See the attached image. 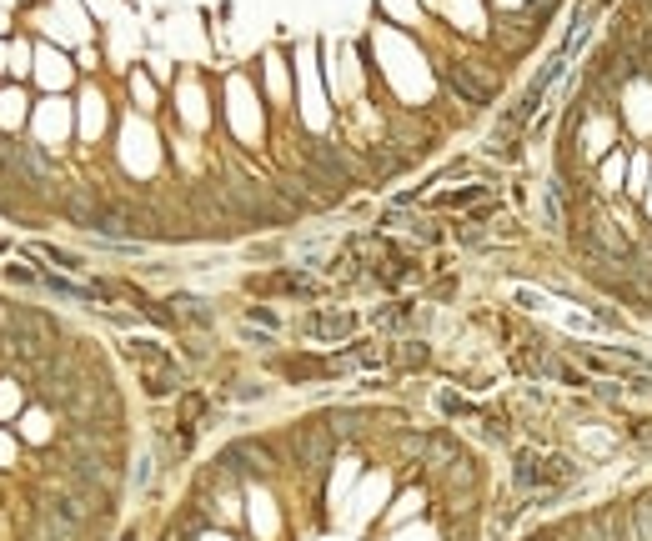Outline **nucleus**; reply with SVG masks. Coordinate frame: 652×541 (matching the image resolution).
<instances>
[{"mask_svg": "<svg viewBox=\"0 0 652 541\" xmlns=\"http://www.w3.org/2000/svg\"><path fill=\"white\" fill-rule=\"evenodd\" d=\"M251 291H261V296H311V281L301 271H281V276H256Z\"/></svg>", "mask_w": 652, "mask_h": 541, "instance_id": "obj_8", "label": "nucleus"}, {"mask_svg": "<svg viewBox=\"0 0 652 541\" xmlns=\"http://www.w3.org/2000/svg\"><path fill=\"white\" fill-rule=\"evenodd\" d=\"M332 451H337V436L326 426H301L296 431V461L311 466V471H326L332 466Z\"/></svg>", "mask_w": 652, "mask_h": 541, "instance_id": "obj_6", "label": "nucleus"}, {"mask_svg": "<svg viewBox=\"0 0 652 541\" xmlns=\"http://www.w3.org/2000/svg\"><path fill=\"white\" fill-rule=\"evenodd\" d=\"M437 76H442V86H447L457 101H467V106H492V81H482L472 66H437Z\"/></svg>", "mask_w": 652, "mask_h": 541, "instance_id": "obj_3", "label": "nucleus"}, {"mask_svg": "<svg viewBox=\"0 0 652 541\" xmlns=\"http://www.w3.org/2000/svg\"><path fill=\"white\" fill-rule=\"evenodd\" d=\"M517 486L522 491H562V486H572L577 481V466H572V456H562V451H522L517 456Z\"/></svg>", "mask_w": 652, "mask_h": 541, "instance_id": "obj_1", "label": "nucleus"}, {"mask_svg": "<svg viewBox=\"0 0 652 541\" xmlns=\"http://www.w3.org/2000/svg\"><path fill=\"white\" fill-rule=\"evenodd\" d=\"M306 161L321 171V181H326V186H352V181H357L352 156H342L337 146H326V141H311V146H306Z\"/></svg>", "mask_w": 652, "mask_h": 541, "instance_id": "obj_5", "label": "nucleus"}, {"mask_svg": "<svg viewBox=\"0 0 652 541\" xmlns=\"http://www.w3.org/2000/svg\"><path fill=\"white\" fill-rule=\"evenodd\" d=\"M597 531H602V541H637L632 506H607V511L597 516Z\"/></svg>", "mask_w": 652, "mask_h": 541, "instance_id": "obj_9", "label": "nucleus"}, {"mask_svg": "<svg viewBox=\"0 0 652 541\" xmlns=\"http://www.w3.org/2000/svg\"><path fill=\"white\" fill-rule=\"evenodd\" d=\"M36 256H41V261H56V266H66V271H81V256H71V251H56V246H36Z\"/></svg>", "mask_w": 652, "mask_h": 541, "instance_id": "obj_16", "label": "nucleus"}, {"mask_svg": "<svg viewBox=\"0 0 652 541\" xmlns=\"http://www.w3.org/2000/svg\"><path fill=\"white\" fill-rule=\"evenodd\" d=\"M367 161H372V171H377V176H397V171L407 166V161H402L397 151H382V146H377V151H372Z\"/></svg>", "mask_w": 652, "mask_h": 541, "instance_id": "obj_13", "label": "nucleus"}, {"mask_svg": "<svg viewBox=\"0 0 652 541\" xmlns=\"http://www.w3.org/2000/svg\"><path fill=\"white\" fill-rule=\"evenodd\" d=\"M0 171L16 176V186H46L51 181V161L41 146L26 141H0Z\"/></svg>", "mask_w": 652, "mask_h": 541, "instance_id": "obj_2", "label": "nucleus"}, {"mask_svg": "<svg viewBox=\"0 0 652 541\" xmlns=\"http://www.w3.org/2000/svg\"><path fill=\"white\" fill-rule=\"evenodd\" d=\"M216 466H221L226 476H266V471H271V451H266L261 441H236V446L221 451Z\"/></svg>", "mask_w": 652, "mask_h": 541, "instance_id": "obj_4", "label": "nucleus"}, {"mask_svg": "<svg viewBox=\"0 0 652 541\" xmlns=\"http://www.w3.org/2000/svg\"><path fill=\"white\" fill-rule=\"evenodd\" d=\"M397 361H402V366H427V346H422V341H402Z\"/></svg>", "mask_w": 652, "mask_h": 541, "instance_id": "obj_17", "label": "nucleus"}, {"mask_svg": "<svg viewBox=\"0 0 652 541\" xmlns=\"http://www.w3.org/2000/svg\"><path fill=\"white\" fill-rule=\"evenodd\" d=\"M176 386H181V371H176V366L146 371V391H151V396H166V391H176Z\"/></svg>", "mask_w": 652, "mask_h": 541, "instance_id": "obj_12", "label": "nucleus"}, {"mask_svg": "<svg viewBox=\"0 0 652 541\" xmlns=\"http://www.w3.org/2000/svg\"><path fill=\"white\" fill-rule=\"evenodd\" d=\"M632 521H637V541H652V496H637Z\"/></svg>", "mask_w": 652, "mask_h": 541, "instance_id": "obj_14", "label": "nucleus"}, {"mask_svg": "<svg viewBox=\"0 0 652 541\" xmlns=\"http://www.w3.org/2000/svg\"><path fill=\"white\" fill-rule=\"evenodd\" d=\"M532 541H552V536H532Z\"/></svg>", "mask_w": 652, "mask_h": 541, "instance_id": "obj_18", "label": "nucleus"}, {"mask_svg": "<svg viewBox=\"0 0 652 541\" xmlns=\"http://www.w3.org/2000/svg\"><path fill=\"white\" fill-rule=\"evenodd\" d=\"M171 306H176V311H171L176 321H191V326H211V311H206V301H196V296H176Z\"/></svg>", "mask_w": 652, "mask_h": 541, "instance_id": "obj_11", "label": "nucleus"}, {"mask_svg": "<svg viewBox=\"0 0 652 541\" xmlns=\"http://www.w3.org/2000/svg\"><path fill=\"white\" fill-rule=\"evenodd\" d=\"M482 196H487V186H467V191H452V196H442V206L462 211V206H472V201H482Z\"/></svg>", "mask_w": 652, "mask_h": 541, "instance_id": "obj_15", "label": "nucleus"}, {"mask_svg": "<svg viewBox=\"0 0 652 541\" xmlns=\"http://www.w3.org/2000/svg\"><path fill=\"white\" fill-rule=\"evenodd\" d=\"M352 331H357V316H347V311H311L301 321L306 341H347Z\"/></svg>", "mask_w": 652, "mask_h": 541, "instance_id": "obj_7", "label": "nucleus"}, {"mask_svg": "<svg viewBox=\"0 0 652 541\" xmlns=\"http://www.w3.org/2000/svg\"><path fill=\"white\" fill-rule=\"evenodd\" d=\"M126 356H131V361H141L146 371H166V366H176V361H171L156 341H126Z\"/></svg>", "mask_w": 652, "mask_h": 541, "instance_id": "obj_10", "label": "nucleus"}]
</instances>
